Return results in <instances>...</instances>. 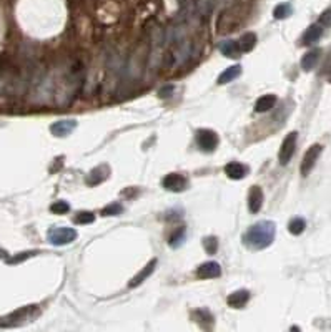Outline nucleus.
Returning <instances> with one entry per match:
<instances>
[{
    "instance_id": "f257e3e1",
    "label": "nucleus",
    "mask_w": 331,
    "mask_h": 332,
    "mask_svg": "<svg viewBox=\"0 0 331 332\" xmlns=\"http://www.w3.org/2000/svg\"><path fill=\"white\" fill-rule=\"evenodd\" d=\"M275 234H276V226L273 221H260L255 223L253 226L245 231L243 234V244L250 249H264L271 246V243L275 241Z\"/></svg>"
},
{
    "instance_id": "f03ea898",
    "label": "nucleus",
    "mask_w": 331,
    "mask_h": 332,
    "mask_svg": "<svg viewBox=\"0 0 331 332\" xmlns=\"http://www.w3.org/2000/svg\"><path fill=\"white\" fill-rule=\"evenodd\" d=\"M38 314V305H25V307L14 311L12 314L0 317V327H14V325H20L24 322L32 321Z\"/></svg>"
},
{
    "instance_id": "7ed1b4c3",
    "label": "nucleus",
    "mask_w": 331,
    "mask_h": 332,
    "mask_svg": "<svg viewBox=\"0 0 331 332\" xmlns=\"http://www.w3.org/2000/svg\"><path fill=\"white\" fill-rule=\"evenodd\" d=\"M77 231L74 228H67V226H62V228H52L47 232L49 241L54 246H67L70 243H74L77 239Z\"/></svg>"
},
{
    "instance_id": "20e7f679",
    "label": "nucleus",
    "mask_w": 331,
    "mask_h": 332,
    "mask_svg": "<svg viewBox=\"0 0 331 332\" xmlns=\"http://www.w3.org/2000/svg\"><path fill=\"white\" fill-rule=\"evenodd\" d=\"M195 139H196V145L198 148L205 153H211L216 150L218 143H220V138L218 135L213 131V130H208V128H200L196 131L195 135Z\"/></svg>"
},
{
    "instance_id": "39448f33",
    "label": "nucleus",
    "mask_w": 331,
    "mask_h": 332,
    "mask_svg": "<svg viewBox=\"0 0 331 332\" xmlns=\"http://www.w3.org/2000/svg\"><path fill=\"white\" fill-rule=\"evenodd\" d=\"M296 139H298V133L296 131H291L284 136L283 143H281V148L280 153H278V159H280V164H288L290 159L293 158L295 155V148H296Z\"/></svg>"
},
{
    "instance_id": "423d86ee",
    "label": "nucleus",
    "mask_w": 331,
    "mask_h": 332,
    "mask_svg": "<svg viewBox=\"0 0 331 332\" xmlns=\"http://www.w3.org/2000/svg\"><path fill=\"white\" fill-rule=\"evenodd\" d=\"M321 151H323V146L318 145V143L311 145L310 148L306 150V153H304V156H303L301 166H300V171H301L303 176H308L310 171L315 168V164L318 161V158H320Z\"/></svg>"
},
{
    "instance_id": "0eeeda50",
    "label": "nucleus",
    "mask_w": 331,
    "mask_h": 332,
    "mask_svg": "<svg viewBox=\"0 0 331 332\" xmlns=\"http://www.w3.org/2000/svg\"><path fill=\"white\" fill-rule=\"evenodd\" d=\"M163 188L167 191H173V193H182L188 188V178L182 175V173H170L163 178Z\"/></svg>"
},
{
    "instance_id": "6e6552de",
    "label": "nucleus",
    "mask_w": 331,
    "mask_h": 332,
    "mask_svg": "<svg viewBox=\"0 0 331 332\" xmlns=\"http://www.w3.org/2000/svg\"><path fill=\"white\" fill-rule=\"evenodd\" d=\"M196 276L200 277V279H215V277H220L222 276V268H220V264L215 263V261L203 263V264L198 266Z\"/></svg>"
},
{
    "instance_id": "1a4fd4ad",
    "label": "nucleus",
    "mask_w": 331,
    "mask_h": 332,
    "mask_svg": "<svg viewBox=\"0 0 331 332\" xmlns=\"http://www.w3.org/2000/svg\"><path fill=\"white\" fill-rule=\"evenodd\" d=\"M77 128V122L75 120H60V122H55L50 126V131L54 136H67L72 131Z\"/></svg>"
},
{
    "instance_id": "9d476101",
    "label": "nucleus",
    "mask_w": 331,
    "mask_h": 332,
    "mask_svg": "<svg viewBox=\"0 0 331 332\" xmlns=\"http://www.w3.org/2000/svg\"><path fill=\"white\" fill-rule=\"evenodd\" d=\"M248 173H250V168L240 161H230L227 166H225V175H227L230 179H243Z\"/></svg>"
},
{
    "instance_id": "9b49d317",
    "label": "nucleus",
    "mask_w": 331,
    "mask_h": 332,
    "mask_svg": "<svg viewBox=\"0 0 331 332\" xmlns=\"http://www.w3.org/2000/svg\"><path fill=\"white\" fill-rule=\"evenodd\" d=\"M248 301H250V292L247 289H238L227 297L228 305L233 309H243Z\"/></svg>"
},
{
    "instance_id": "f8f14e48",
    "label": "nucleus",
    "mask_w": 331,
    "mask_h": 332,
    "mask_svg": "<svg viewBox=\"0 0 331 332\" xmlns=\"http://www.w3.org/2000/svg\"><path fill=\"white\" fill-rule=\"evenodd\" d=\"M263 206V191L260 186H251V189L248 193V208L250 211L256 215Z\"/></svg>"
},
{
    "instance_id": "ddd939ff",
    "label": "nucleus",
    "mask_w": 331,
    "mask_h": 332,
    "mask_svg": "<svg viewBox=\"0 0 331 332\" xmlns=\"http://www.w3.org/2000/svg\"><path fill=\"white\" fill-rule=\"evenodd\" d=\"M108 175H110V168H108L107 164L97 166V168H94V170L89 173V176H87V184H90V186L100 184L102 181H105V179L108 178Z\"/></svg>"
},
{
    "instance_id": "4468645a",
    "label": "nucleus",
    "mask_w": 331,
    "mask_h": 332,
    "mask_svg": "<svg viewBox=\"0 0 331 332\" xmlns=\"http://www.w3.org/2000/svg\"><path fill=\"white\" fill-rule=\"evenodd\" d=\"M321 35H323V27L320 23L310 25L301 37V45H313L321 38Z\"/></svg>"
},
{
    "instance_id": "2eb2a0df",
    "label": "nucleus",
    "mask_w": 331,
    "mask_h": 332,
    "mask_svg": "<svg viewBox=\"0 0 331 332\" xmlns=\"http://www.w3.org/2000/svg\"><path fill=\"white\" fill-rule=\"evenodd\" d=\"M155 268H157V259H151V261L147 266H145V268H142V271L138 272V274L134 279H131L130 284H128V288H137V286H140L143 281H147V277L151 276V272L155 271Z\"/></svg>"
},
{
    "instance_id": "dca6fc26",
    "label": "nucleus",
    "mask_w": 331,
    "mask_h": 332,
    "mask_svg": "<svg viewBox=\"0 0 331 332\" xmlns=\"http://www.w3.org/2000/svg\"><path fill=\"white\" fill-rule=\"evenodd\" d=\"M320 55H321L320 49H313V50L306 52L301 58V68L304 72H311L315 68V65L318 63V60H320Z\"/></svg>"
},
{
    "instance_id": "f3484780",
    "label": "nucleus",
    "mask_w": 331,
    "mask_h": 332,
    "mask_svg": "<svg viewBox=\"0 0 331 332\" xmlns=\"http://www.w3.org/2000/svg\"><path fill=\"white\" fill-rule=\"evenodd\" d=\"M276 105V97L275 95H271V93H268V95H263L256 100V103H255V111L256 113H267L270 111L273 106Z\"/></svg>"
},
{
    "instance_id": "a211bd4d",
    "label": "nucleus",
    "mask_w": 331,
    "mask_h": 332,
    "mask_svg": "<svg viewBox=\"0 0 331 332\" xmlns=\"http://www.w3.org/2000/svg\"><path fill=\"white\" fill-rule=\"evenodd\" d=\"M220 52L228 58H238L241 53L240 46H238V42H235V40H223L220 43Z\"/></svg>"
},
{
    "instance_id": "6ab92c4d",
    "label": "nucleus",
    "mask_w": 331,
    "mask_h": 332,
    "mask_svg": "<svg viewBox=\"0 0 331 332\" xmlns=\"http://www.w3.org/2000/svg\"><path fill=\"white\" fill-rule=\"evenodd\" d=\"M241 75V65H233L228 66L220 77H218V85H227L230 82H233L235 78H238Z\"/></svg>"
},
{
    "instance_id": "aec40b11",
    "label": "nucleus",
    "mask_w": 331,
    "mask_h": 332,
    "mask_svg": "<svg viewBox=\"0 0 331 332\" xmlns=\"http://www.w3.org/2000/svg\"><path fill=\"white\" fill-rule=\"evenodd\" d=\"M256 35L253 32H248V33H243L241 38L238 40V46H240V50L241 52H251L255 49V45H256Z\"/></svg>"
},
{
    "instance_id": "412c9836",
    "label": "nucleus",
    "mask_w": 331,
    "mask_h": 332,
    "mask_svg": "<svg viewBox=\"0 0 331 332\" xmlns=\"http://www.w3.org/2000/svg\"><path fill=\"white\" fill-rule=\"evenodd\" d=\"M185 238H187V229L183 228H176L173 232L170 234V238H168V244L171 246V248H180V246L185 243Z\"/></svg>"
},
{
    "instance_id": "4be33fe9",
    "label": "nucleus",
    "mask_w": 331,
    "mask_h": 332,
    "mask_svg": "<svg viewBox=\"0 0 331 332\" xmlns=\"http://www.w3.org/2000/svg\"><path fill=\"white\" fill-rule=\"evenodd\" d=\"M291 13H293V7H291L290 4H280V5L275 7L273 17L276 20H284V18H288Z\"/></svg>"
},
{
    "instance_id": "5701e85b",
    "label": "nucleus",
    "mask_w": 331,
    "mask_h": 332,
    "mask_svg": "<svg viewBox=\"0 0 331 332\" xmlns=\"http://www.w3.org/2000/svg\"><path fill=\"white\" fill-rule=\"evenodd\" d=\"M304 228H306V221L301 218H295V219H291L290 224H288V231L291 232V234H301V232L304 231Z\"/></svg>"
},
{
    "instance_id": "b1692460",
    "label": "nucleus",
    "mask_w": 331,
    "mask_h": 332,
    "mask_svg": "<svg viewBox=\"0 0 331 332\" xmlns=\"http://www.w3.org/2000/svg\"><path fill=\"white\" fill-rule=\"evenodd\" d=\"M95 221V215L90 211H80L74 216V223L75 224H90Z\"/></svg>"
},
{
    "instance_id": "393cba45",
    "label": "nucleus",
    "mask_w": 331,
    "mask_h": 332,
    "mask_svg": "<svg viewBox=\"0 0 331 332\" xmlns=\"http://www.w3.org/2000/svg\"><path fill=\"white\" fill-rule=\"evenodd\" d=\"M123 212L122 203H110L108 206H105L102 209V216H118Z\"/></svg>"
},
{
    "instance_id": "a878e982",
    "label": "nucleus",
    "mask_w": 331,
    "mask_h": 332,
    "mask_svg": "<svg viewBox=\"0 0 331 332\" xmlns=\"http://www.w3.org/2000/svg\"><path fill=\"white\" fill-rule=\"evenodd\" d=\"M35 254H38L37 251H25V252H18V254L12 256V257H7V259H5V261H7L9 264H18V263L25 261V259H29V257H32V256H35Z\"/></svg>"
},
{
    "instance_id": "bb28decb",
    "label": "nucleus",
    "mask_w": 331,
    "mask_h": 332,
    "mask_svg": "<svg viewBox=\"0 0 331 332\" xmlns=\"http://www.w3.org/2000/svg\"><path fill=\"white\" fill-rule=\"evenodd\" d=\"M203 248L205 251L208 252V254H215L218 251V239L215 236H208L203 239Z\"/></svg>"
},
{
    "instance_id": "cd10ccee",
    "label": "nucleus",
    "mask_w": 331,
    "mask_h": 332,
    "mask_svg": "<svg viewBox=\"0 0 331 332\" xmlns=\"http://www.w3.org/2000/svg\"><path fill=\"white\" fill-rule=\"evenodd\" d=\"M50 211L54 212V215H65V212L70 211V204L67 201H55L50 206Z\"/></svg>"
},
{
    "instance_id": "c85d7f7f",
    "label": "nucleus",
    "mask_w": 331,
    "mask_h": 332,
    "mask_svg": "<svg viewBox=\"0 0 331 332\" xmlns=\"http://www.w3.org/2000/svg\"><path fill=\"white\" fill-rule=\"evenodd\" d=\"M320 23L321 27H331V9L328 10H324L321 15H320Z\"/></svg>"
},
{
    "instance_id": "c756f323",
    "label": "nucleus",
    "mask_w": 331,
    "mask_h": 332,
    "mask_svg": "<svg viewBox=\"0 0 331 332\" xmlns=\"http://www.w3.org/2000/svg\"><path fill=\"white\" fill-rule=\"evenodd\" d=\"M173 91V86H165V88L160 90V97L165 98V97H170V93Z\"/></svg>"
},
{
    "instance_id": "7c9ffc66",
    "label": "nucleus",
    "mask_w": 331,
    "mask_h": 332,
    "mask_svg": "<svg viewBox=\"0 0 331 332\" xmlns=\"http://www.w3.org/2000/svg\"><path fill=\"white\" fill-rule=\"evenodd\" d=\"M0 257H2V259H7V257H9V256H7V251L0 249Z\"/></svg>"
},
{
    "instance_id": "2f4dec72",
    "label": "nucleus",
    "mask_w": 331,
    "mask_h": 332,
    "mask_svg": "<svg viewBox=\"0 0 331 332\" xmlns=\"http://www.w3.org/2000/svg\"><path fill=\"white\" fill-rule=\"evenodd\" d=\"M328 82L331 83V66H329V70H328Z\"/></svg>"
}]
</instances>
